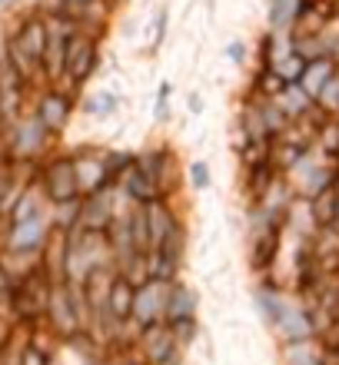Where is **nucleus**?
<instances>
[{"instance_id":"10","label":"nucleus","mask_w":339,"mask_h":365,"mask_svg":"<svg viewBox=\"0 0 339 365\" xmlns=\"http://www.w3.org/2000/svg\"><path fill=\"white\" fill-rule=\"evenodd\" d=\"M166 309H173V312H170L173 319L190 316V312H193V296H190L183 286H173V299L166 302Z\"/></svg>"},{"instance_id":"6","label":"nucleus","mask_w":339,"mask_h":365,"mask_svg":"<svg viewBox=\"0 0 339 365\" xmlns=\"http://www.w3.org/2000/svg\"><path fill=\"white\" fill-rule=\"evenodd\" d=\"M67 116H70V100L67 96H47L44 100V106H40V123L47 126V130H54V126H64L67 123Z\"/></svg>"},{"instance_id":"12","label":"nucleus","mask_w":339,"mask_h":365,"mask_svg":"<svg viewBox=\"0 0 339 365\" xmlns=\"http://www.w3.org/2000/svg\"><path fill=\"white\" fill-rule=\"evenodd\" d=\"M40 240H44L40 222H27V226H20L17 230V246H37Z\"/></svg>"},{"instance_id":"14","label":"nucleus","mask_w":339,"mask_h":365,"mask_svg":"<svg viewBox=\"0 0 339 365\" xmlns=\"http://www.w3.org/2000/svg\"><path fill=\"white\" fill-rule=\"evenodd\" d=\"M333 190H336V220H333V230L330 232H336V236H339V176H336V182H333Z\"/></svg>"},{"instance_id":"16","label":"nucleus","mask_w":339,"mask_h":365,"mask_svg":"<svg viewBox=\"0 0 339 365\" xmlns=\"http://www.w3.org/2000/svg\"><path fill=\"white\" fill-rule=\"evenodd\" d=\"M0 4H7V0H0Z\"/></svg>"},{"instance_id":"15","label":"nucleus","mask_w":339,"mask_h":365,"mask_svg":"<svg viewBox=\"0 0 339 365\" xmlns=\"http://www.w3.org/2000/svg\"><path fill=\"white\" fill-rule=\"evenodd\" d=\"M230 57L233 60H243V43H233V47H230Z\"/></svg>"},{"instance_id":"11","label":"nucleus","mask_w":339,"mask_h":365,"mask_svg":"<svg viewBox=\"0 0 339 365\" xmlns=\"http://www.w3.org/2000/svg\"><path fill=\"white\" fill-rule=\"evenodd\" d=\"M316 103H320L323 110H330V113H339V73L326 83V87H323V93H320Z\"/></svg>"},{"instance_id":"9","label":"nucleus","mask_w":339,"mask_h":365,"mask_svg":"<svg viewBox=\"0 0 339 365\" xmlns=\"http://www.w3.org/2000/svg\"><path fill=\"white\" fill-rule=\"evenodd\" d=\"M280 100H283V106H286V116H300L313 106V100L303 93L300 83H296V87H286V93H280Z\"/></svg>"},{"instance_id":"2","label":"nucleus","mask_w":339,"mask_h":365,"mask_svg":"<svg viewBox=\"0 0 339 365\" xmlns=\"http://www.w3.org/2000/svg\"><path fill=\"white\" fill-rule=\"evenodd\" d=\"M97 63V47L90 40H80L74 37L67 47V70L74 73V80H87V73L93 70Z\"/></svg>"},{"instance_id":"1","label":"nucleus","mask_w":339,"mask_h":365,"mask_svg":"<svg viewBox=\"0 0 339 365\" xmlns=\"http://www.w3.org/2000/svg\"><path fill=\"white\" fill-rule=\"evenodd\" d=\"M333 77H336V63H333L330 57H320V60H313V63H306L300 87H303V93L316 103V100H320V93H323V87H326Z\"/></svg>"},{"instance_id":"7","label":"nucleus","mask_w":339,"mask_h":365,"mask_svg":"<svg viewBox=\"0 0 339 365\" xmlns=\"http://www.w3.org/2000/svg\"><path fill=\"white\" fill-rule=\"evenodd\" d=\"M303 70H306V60L296 57V53H290L286 60H280V63L273 67V73H276L286 87H293V83H300V80H303Z\"/></svg>"},{"instance_id":"3","label":"nucleus","mask_w":339,"mask_h":365,"mask_svg":"<svg viewBox=\"0 0 339 365\" xmlns=\"http://www.w3.org/2000/svg\"><path fill=\"white\" fill-rule=\"evenodd\" d=\"M133 282H126V279H116L113 286H107V309L113 312L116 319H123L133 312Z\"/></svg>"},{"instance_id":"4","label":"nucleus","mask_w":339,"mask_h":365,"mask_svg":"<svg viewBox=\"0 0 339 365\" xmlns=\"http://www.w3.org/2000/svg\"><path fill=\"white\" fill-rule=\"evenodd\" d=\"M306 7H310V0H273V10H270L273 27L276 30L293 27V24L303 17V10Z\"/></svg>"},{"instance_id":"8","label":"nucleus","mask_w":339,"mask_h":365,"mask_svg":"<svg viewBox=\"0 0 339 365\" xmlns=\"http://www.w3.org/2000/svg\"><path fill=\"white\" fill-rule=\"evenodd\" d=\"M286 365H323V352H316L310 342H293L286 349Z\"/></svg>"},{"instance_id":"13","label":"nucleus","mask_w":339,"mask_h":365,"mask_svg":"<svg viewBox=\"0 0 339 365\" xmlns=\"http://www.w3.org/2000/svg\"><path fill=\"white\" fill-rule=\"evenodd\" d=\"M190 173H193L196 186H206V166L203 163H193V170H190Z\"/></svg>"},{"instance_id":"5","label":"nucleus","mask_w":339,"mask_h":365,"mask_svg":"<svg viewBox=\"0 0 339 365\" xmlns=\"http://www.w3.org/2000/svg\"><path fill=\"white\" fill-rule=\"evenodd\" d=\"M310 216L320 230H333V220H336V190H323L320 196H313L310 202Z\"/></svg>"}]
</instances>
